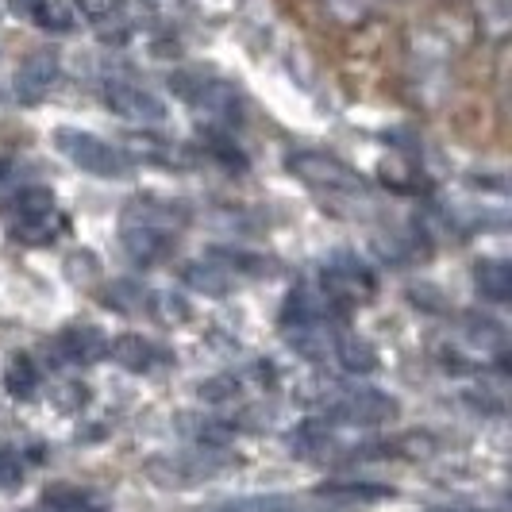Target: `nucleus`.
<instances>
[{
    "instance_id": "1",
    "label": "nucleus",
    "mask_w": 512,
    "mask_h": 512,
    "mask_svg": "<svg viewBox=\"0 0 512 512\" xmlns=\"http://www.w3.org/2000/svg\"><path fill=\"white\" fill-rule=\"evenodd\" d=\"M285 170L305 181L312 193H328V201H366V178L332 154L297 151L285 158Z\"/></svg>"
},
{
    "instance_id": "2",
    "label": "nucleus",
    "mask_w": 512,
    "mask_h": 512,
    "mask_svg": "<svg viewBox=\"0 0 512 512\" xmlns=\"http://www.w3.org/2000/svg\"><path fill=\"white\" fill-rule=\"evenodd\" d=\"M54 151L62 154L70 166L85 170V174H97V178H124L131 170V162L112 143H104L101 135L81 128L54 131Z\"/></svg>"
},
{
    "instance_id": "3",
    "label": "nucleus",
    "mask_w": 512,
    "mask_h": 512,
    "mask_svg": "<svg viewBox=\"0 0 512 512\" xmlns=\"http://www.w3.org/2000/svg\"><path fill=\"white\" fill-rule=\"evenodd\" d=\"M170 85H174V93H178L181 101L193 104L197 112H205L212 120H224V124H235V116H239V97H235L231 85L216 81V77H201V74H178V77H170Z\"/></svg>"
},
{
    "instance_id": "4",
    "label": "nucleus",
    "mask_w": 512,
    "mask_h": 512,
    "mask_svg": "<svg viewBox=\"0 0 512 512\" xmlns=\"http://www.w3.org/2000/svg\"><path fill=\"white\" fill-rule=\"evenodd\" d=\"M397 412H401V405L389 393H382V389H347V393H339L332 405H328L332 420L362 424V428L389 424V420H397Z\"/></svg>"
},
{
    "instance_id": "5",
    "label": "nucleus",
    "mask_w": 512,
    "mask_h": 512,
    "mask_svg": "<svg viewBox=\"0 0 512 512\" xmlns=\"http://www.w3.org/2000/svg\"><path fill=\"white\" fill-rule=\"evenodd\" d=\"M104 104H108L120 120H131V124H162L166 112H170L162 97H154L151 89L131 85V81H108V85H104Z\"/></svg>"
},
{
    "instance_id": "6",
    "label": "nucleus",
    "mask_w": 512,
    "mask_h": 512,
    "mask_svg": "<svg viewBox=\"0 0 512 512\" xmlns=\"http://www.w3.org/2000/svg\"><path fill=\"white\" fill-rule=\"evenodd\" d=\"M54 77H58V54L54 51H35L20 62V70L12 77V89H16V101L35 104L51 93Z\"/></svg>"
},
{
    "instance_id": "7",
    "label": "nucleus",
    "mask_w": 512,
    "mask_h": 512,
    "mask_svg": "<svg viewBox=\"0 0 512 512\" xmlns=\"http://www.w3.org/2000/svg\"><path fill=\"white\" fill-rule=\"evenodd\" d=\"M54 351L62 355V362L70 366H93V362L108 359V339L101 328H89V324H74L54 339Z\"/></svg>"
},
{
    "instance_id": "8",
    "label": "nucleus",
    "mask_w": 512,
    "mask_h": 512,
    "mask_svg": "<svg viewBox=\"0 0 512 512\" xmlns=\"http://www.w3.org/2000/svg\"><path fill=\"white\" fill-rule=\"evenodd\" d=\"M185 220H189L185 208L170 205V201H158V197H139V201H131L124 208V228H151L174 235V231L185 228Z\"/></svg>"
},
{
    "instance_id": "9",
    "label": "nucleus",
    "mask_w": 512,
    "mask_h": 512,
    "mask_svg": "<svg viewBox=\"0 0 512 512\" xmlns=\"http://www.w3.org/2000/svg\"><path fill=\"white\" fill-rule=\"evenodd\" d=\"M124 251H128L135 266H158L174 251V235L151 228H124Z\"/></svg>"
},
{
    "instance_id": "10",
    "label": "nucleus",
    "mask_w": 512,
    "mask_h": 512,
    "mask_svg": "<svg viewBox=\"0 0 512 512\" xmlns=\"http://www.w3.org/2000/svg\"><path fill=\"white\" fill-rule=\"evenodd\" d=\"M108 355L120 362L124 370H131V374H143V370H151V366H158V362H166V355L154 347L151 339H143V335H120L116 343H108Z\"/></svg>"
},
{
    "instance_id": "11",
    "label": "nucleus",
    "mask_w": 512,
    "mask_h": 512,
    "mask_svg": "<svg viewBox=\"0 0 512 512\" xmlns=\"http://www.w3.org/2000/svg\"><path fill=\"white\" fill-rule=\"evenodd\" d=\"M66 228H70L66 216H62L58 208H51V212H43V216H24V220H16V224H12V239L24 243V247H47L58 235H66Z\"/></svg>"
},
{
    "instance_id": "12",
    "label": "nucleus",
    "mask_w": 512,
    "mask_h": 512,
    "mask_svg": "<svg viewBox=\"0 0 512 512\" xmlns=\"http://www.w3.org/2000/svg\"><path fill=\"white\" fill-rule=\"evenodd\" d=\"M181 278L189 289H197V293H205V297H224L231 293V274L228 266H220L216 258H201V262H189L185 270H181Z\"/></svg>"
},
{
    "instance_id": "13",
    "label": "nucleus",
    "mask_w": 512,
    "mask_h": 512,
    "mask_svg": "<svg viewBox=\"0 0 512 512\" xmlns=\"http://www.w3.org/2000/svg\"><path fill=\"white\" fill-rule=\"evenodd\" d=\"M474 285H478V293L493 301V305H505L512 297V266L505 258H482L478 266H474Z\"/></svg>"
},
{
    "instance_id": "14",
    "label": "nucleus",
    "mask_w": 512,
    "mask_h": 512,
    "mask_svg": "<svg viewBox=\"0 0 512 512\" xmlns=\"http://www.w3.org/2000/svg\"><path fill=\"white\" fill-rule=\"evenodd\" d=\"M462 332H466V343L478 347L482 355H497L501 370H505V328L493 324L489 316H466L462 320Z\"/></svg>"
},
{
    "instance_id": "15",
    "label": "nucleus",
    "mask_w": 512,
    "mask_h": 512,
    "mask_svg": "<svg viewBox=\"0 0 512 512\" xmlns=\"http://www.w3.org/2000/svg\"><path fill=\"white\" fill-rule=\"evenodd\" d=\"M335 359L347 374H374L378 370V351L359 335H335Z\"/></svg>"
},
{
    "instance_id": "16",
    "label": "nucleus",
    "mask_w": 512,
    "mask_h": 512,
    "mask_svg": "<svg viewBox=\"0 0 512 512\" xmlns=\"http://www.w3.org/2000/svg\"><path fill=\"white\" fill-rule=\"evenodd\" d=\"M43 512H104V505L85 489L58 486L51 493H43Z\"/></svg>"
},
{
    "instance_id": "17",
    "label": "nucleus",
    "mask_w": 512,
    "mask_h": 512,
    "mask_svg": "<svg viewBox=\"0 0 512 512\" xmlns=\"http://www.w3.org/2000/svg\"><path fill=\"white\" fill-rule=\"evenodd\" d=\"M208 512H305L293 497H278V493H270V497H235V501H220L216 509Z\"/></svg>"
},
{
    "instance_id": "18",
    "label": "nucleus",
    "mask_w": 512,
    "mask_h": 512,
    "mask_svg": "<svg viewBox=\"0 0 512 512\" xmlns=\"http://www.w3.org/2000/svg\"><path fill=\"white\" fill-rule=\"evenodd\" d=\"M4 389H8L12 397H35V389H39V370H35V362L27 359V355H16V359L8 362V370H4Z\"/></svg>"
},
{
    "instance_id": "19",
    "label": "nucleus",
    "mask_w": 512,
    "mask_h": 512,
    "mask_svg": "<svg viewBox=\"0 0 512 512\" xmlns=\"http://www.w3.org/2000/svg\"><path fill=\"white\" fill-rule=\"evenodd\" d=\"M104 301L116 312H147V289L139 282H131V278H120V282L108 285Z\"/></svg>"
},
{
    "instance_id": "20",
    "label": "nucleus",
    "mask_w": 512,
    "mask_h": 512,
    "mask_svg": "<svg viewBox=\"0 0 512 512\" xmlns=\"http://www.w3.org/2000/svg\"><path fill=\"white\" fill-rule=\"evenodd\" d=\"M320 497H359V501H382L393 497V486H378V482H324Z\"/></svg>"
},
{
    "instance_id": "21",
    "label": "nucleus",
    "mask_w": 512,
    "mask_h": 512,
    "mask_svg": "<svg viewBox=\"0 0 512 512\" xmlns=\"http://www.w3.org/2000/svg\"><path fill=\"white\" fill-rule=\"evenodd\" d=\"M154 305H147V312H151L158 324H185L189 320V305L181 301V297H174V293H151Z\"/></svg>"
},
{
    "instance_id": "22",
    "label": "nucleus",
    "mask_w": 512,
    "mask_h": 512,
    "mask_svg": "<svg viewBox=\"0 0 512 512\" xmlns=\"http://www.w3.org/2000/svg\"><path fill=\"white\" fill-rule=\"evenodd\" d=\"M51 208H54L51 189H20L16 201H12L16 220H24V216H43V212H51Z\"/></svg>"
},
{
    "instance_id": "23",
    "label": "nucleus",
    "mask_w": 512,
    "mask_h": 512,
    "mask_svg": "<svg viewBox=\"0 0 512 512\" xmlns=\"http://www.w3.org/2000/svg\"><path fill=\"white\" fill-rule=\"evenodd\" d=\"M324 443H328V424H320V420H308V424H301V428L289 436V447H293L297 455H316Z\"/></svg>"
},
{
    "instance_id": "24",
    "label": "nucleus",
    "mask_w": 512,
    "mask_h": 512,
    "mask_svg": "<svg viewBox=\"0 0 512 512\" xmlns=\"http://www.w3.org/2000/svg\"><path fill=\"white\" fill-rule=\"evenodd\" d=\"M24 482V455L12 447H0V493H12Z\"/></svg>"
},
{
    "instance_id": "25",
    "label": "nucleus",
    "mask_w": 512,
    "mask_h": 512,
    "mask_svg": "<svg viewBox=\"0 0 512 512\" xmlns=\"http://www.w3.org/2000/svg\"><path fill=\"white\" fill-rule=\"evenodd\" d=\"M324 4H328V12H332L335 20L347 27L362 24L374 12V0H324Z\"/></svg>"
},
{
    "instance_id": "26",
    "label": "nucleus",
    "mask_w": 512,
    "mask_h": 512,
    "mask_svg": "<svg viewBox=\"0 0 512 512\" xmlns=\"http://www.w3.org/2000/svg\"><path fill=\"white\" fill-rule=\"evenodd\" d=\"M31 20L43 27V31H70V27H74L70 12H66L62 4H51V0H43V4L31 12Z\"/></svg>"
},
{
    "instance_id": "27",
    "label": "nucleus",
    "mask_w": 512,
    "mask_h": 512,
    "mask_svg": "<svg viewBox=\"0 0 512 512\" xmlns=\"http://www.w3.org/2000/svg\"><path fill=\"white\" fill-rule=\"evenodd\" d=\"M239 393V382L231 378V374H224V378H212V382L201 385V397L205 401H231Z\"/></svg>"
},
{
    "instance_id": "28",
    "label": "nucleus",
    "mask_w": 512,
    "mask_h": 512,
    "mask_svg": "<svg viewBox=\"0 0 512 512\" xmlns=\"http://www.w3.org/2000/svg\"><path fill=\"white\" fill-rule=\"evenodd\" d=\"M77 12L85 20H108L116 12V0H77Z\"/></svg>"
},
{
    "instance_id": "29",
    "label": "nucleus",
    "mask_w": 512,
    "mask_h": 512,
    "mask_svg": "<svg viewBox=\"0 0 512 512\" xmlns=\"http://www.w3.org/2000/svg\"><path fill=\"white\" fill-rule=\"evenodd\" d=\"M8 4H12V12H20V16H31V12H35L43 0H8Z\"/></svg>"
},
{
    "instance_id": "30",
    "label": "nucleus",
    "mask_w": 512,
    "mask_h": 512,
    "mask_svg": "<svg viewBox=\"0 0 512 512\" xmlns=\"http://www.w3.org/2000/svg\"><path fill=\"white\" fill-rule=\"evenodd\" d=\"M432 512H482V509H432Z\"/></svg>"
}]
</instances>
